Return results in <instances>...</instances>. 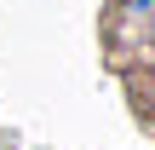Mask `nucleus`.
Here are the masks:
<instances>
[{"label":"nucleus","mask_w":155,"mask_h":150,"mask_svg":"<svg viewBox=\"0 0 155 150\" xmlns=\"http://www.w3.org/2000/svg\"><path fill=\"white\" fill-rule=\"evenodd\" d=\"M127 6H155V0H127Z\"/></svg>","instance_id":"1"}]
</instances>
